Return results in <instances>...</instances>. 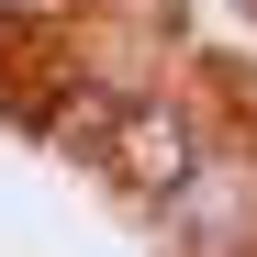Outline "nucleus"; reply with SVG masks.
<instances>
[{"label": "nucleus", "mask_w": 257, "mask_h": 257, "mask_svg": "<svg viewBox=\"0 0 257 257\" xmlns=\"http://www.w3.org/2000/svg\"><path fill=\"white\" fill-rule=\"evenodd\" d=\"M123 179L135 190H190V123L179 112H135L123 123Z\"/></svg>", "instance_id": "nucleus-1"}]
</instances>
